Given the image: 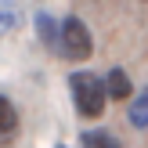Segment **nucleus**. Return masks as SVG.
I'll return each instance as SVG.
<instances>
[{
    "label": "nucleus",
    "mask_w": 148,
    "mask_h": 148,
    "mask_svg": "<svg viewBox=\"0 0 148 148\" xmlns=\"http://www.w3.org/2000/svg\"><path fill=\"white\" fill-rule=\"evenodd\" d=\"M36 36H40L43 47L58 51V43H62V22H54L47 11H40V14H36Z\"/></svg>",
    "instance_id": "7ed1b4c3"
},
{
    "label": "nucleus",
    "mask_w": 148,
    "mask_h": 148,
    "mask_svg": "<svg viewBox=\"0 0 148 148\" xmlns=\"http://www.w3.org/2000/svg\"><path fill=\"white\" fill-rule=\"evenodd\" d=\"M79 148H123V145L108 130H83L79 134Z\"/></svg>",
    "instance_id": "423d86ee"
},
{
    "label": "nucleus",
    "mask_w": 148,
    "mask_h": 148,
    "mask_svg": "<svg viewBox=\"0 0 148 148\" xmlns=\"http://www.w3.org/2000/svg\"><path fill=\"white\" fill-rule=\"evenodd\" d=\"M69 87H72V105H76L79 116L98 119V116L105 112L108 87H105L101 76H94V72H72V76H69Z\"/></svg>",
    "instance_id": "f257e3e1"
},
{
    "label": "nucleus",
    "mask_w": 148,
    "mask_h": 148,
    "mask_svg": "<svg viewBox=\"0 0 148 148\" xmlns=\"http://www.w3.org/2000/svg\"><path fill=\"white\" fill-rule=\"evenodd\" d=\"M58 54L69 58V62H87L94 54V36L87 29V22L79 14H69L62 22V43H58Z\"/></svg>",
    "instance_id": "f03ea898"
},
{
    "label": "nucleus",
    "mask_w": 148,
    "mask_h": 148,
    "mask_svg": "<svg viewBox=\"0 0 148 148\" xmlns=\"http://www.w3.org/2000/svg\"><path fill=\"white\" fill-rule=\"evenodd\" d=\"M14 127H18V108L0 94V137H11Z\"/></svg>",
    "instance_id": "6e6552de"
},
{
    "label": "nucleus",
    "mask_w": 148,
    "mask_h": 148,
    "mask_svg": "<svg viewBox=\"0 0 148 148\" xmlns=\"http://www.w3.org/2000/svg\"><path fill=\"white\" fill-rule=\"evenodd\" d=\"M22 22H25L22 4H14V0H0V36H11L14 29H22Z\"/></svg>",
    "instance_id": "20e7f679"
},
{
    "label": "nucleus",
    "mask_w": 148,
    "mask_h": 148,
    "mask_svg": "<svg viewBox=\"0 0 148 148\" xmlns=\"http://www.w3.org/2000/svg\"><path fill=\"white\" fill-rule=\"evenodd\" d=\"M105 87H108V98H112V101H127V98H134L130 76H127L123 69H108V76H105Z\"/></svg>",
    "instance_id": "39448f33"
},
{
    "label": "nucleus",
    "mask_w": 148,
    "mask_h": 148,
    "mask_svg": "<svg viewBox=\"0 0 148 148\" xmlns=\"http://www.w3.org/2000/svg\"><path fill=\"white\" fill-rule=\"evenodd\" d=\"M127 119H130V127H137V130H148V87L141 94H137L134 101H130V108H127Z\"/></svg>",
    "instance_id": "0eeeda50"
}]
</instances>
